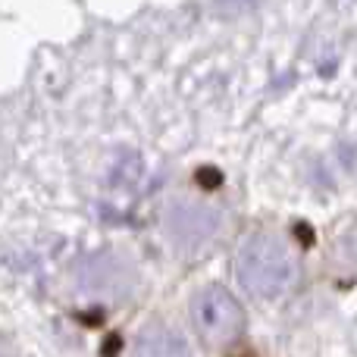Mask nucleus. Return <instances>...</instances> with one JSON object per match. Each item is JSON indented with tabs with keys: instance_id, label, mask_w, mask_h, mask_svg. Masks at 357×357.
<instances>
[{
	"instance_id": "nucleus-1",
	"label": "nucleus",
	"mask_w": 357,
	"mask_h": 357,
	"mask_svg": "<svg viewBox=\"0 0 357 357\" xmlns=\"http://www.w3.org/2000/svg\"><path fill=\"white\" fill-rule=\"evenodd\" d=\"M235 273L238 282L257 298H279L295 285L298 260L291 248L279 235L257 232L245 238L235 254Z\"/></svg>"
},
{
	"instance_id": "nucleus-2",
	"label": "nucleus",
	"mask_w": 357,
	"mask_h": 357,
	"mask_svg": "<svg viewBox=\"0 0 357 357\" xmlns=\"http://www.w3.org/2000/svg\"><path fill=\"white\" fill-rule=\"evenodd\" d=\"M191 320H195L197 335L213 348L232 345L245 333V307L222 285H207L197 291L191 301Z\"/></svg>"
},
{
	"instance_id": "nucleus-3",
	"label": "nucleus",
	"mask_w": 357,
	"mask_h": 357,
	"mask_svg": "<svg viewBox=\"0 0 357 357\" xmlns=\"http://www.w3.org/2000/svg\"><path fill=\"white\" fill-rule=\"evenodd\" d=\"M132 357H191V351L178 333L154 323V326L142 329V335L132 345Z\"/></svg>"
},
{
	"instance_id": "nucleus-4",
	"label": "nucleus",
	"mask_w": 357,
	"mask_h": 357,
	"mask_svg": "<svg viewBox=\"0 0 357 357\" xmlns=\"http://www.w3.org/2000/svg\"><path fill=\"white\" fill-rule=\"evenodd\" d=\"M201 210H188V207H178L176 213H173V232L178 235V238H185L188 235V226H191V241H201V238H207L210 232H204V229H197V222L195 220H201Z\"/></svg>"
}]
</instances>
